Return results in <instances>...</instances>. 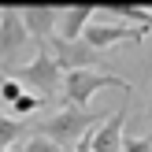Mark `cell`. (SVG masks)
Listing matches in <instances>:
<instances>
[{
    "label": "cell",
    "mask_w": 152,
    "mask_h": 152,
    "mask_svg": "<svg viewBox=\"0 0 152 152\" xmlns=\"http://www.w3.org/2000/svg\"><path fill=\"white\" fill-rule=\"evenodd\" d=\"M123 152H152V134H148V137H126L123 141Z\"/></svg>",
    "instance_id": "obj_14"
},
{
    "label": "cell",
    "mask_w": 152,
    "mask_h": 152,
    "mask_svg": "<svg viewBox=\"0 0 152 152\" xmlns=\"http://www.w3.org/2000/svg\"><path fill=\"white\" fill-rule=\"evenodd\" d=\"M22 134H26V123H22V119L0 115V152H11L15 145H19Z\"/></svg>",
    "instance_id": "obj_10"
},
{
    "label": "cell",
    "mask_w": 152,
    "mask_h": 152,
    "mask_svg": "<svg viewBox=\"0 0 152 152\" xmlns=\"http://www.w3.org/2000/svg\"><path fill=\"white\" fill-rule=\"evenodd\" d=\"M82 41H86L89 48L104 52V48H111V45H141L145 41V30L130 26V22H119V19H108V11H96L93 22L86 26V34H82Z\"/></svg>",
    "instance_id": "obj_4"
},
{
    "label": "cell",
    "mask_w": 152,
    "mask_h": 152,
    "mask_svg": "<svg viewBox=\"0 0 152 152\" xmlns=\"http://www.w3.org/2000/svg\"><path fill=\"white\" fill-rule=\"evenodd\" d=\"M93 7H67L59 11V22H56V41H82L86 26L93 22Z\"/></svg>",
    "instance_id": "obj_9"
},
{
    "label": "cell",
    "mask_w": 152,
    "mask_h": 152,
    "mask_svg": "<svg viewBox=\"0 0 152 152\" xmlns=\"http://www.w3.org/2000/svg\"><path fill=\"white\" fill-rule=\"evenodd\" d=\"M41 104H45L41 96H37V93H30V89H26V93L19 96V104H11V119H22V115H30V111H37Z\"/></svg>",
    "instance_id": "obj_12"
},
{
    "label": "cell",
    "mask_w": 152,
    "mask_h": 152,
    "mask_svg": "<svg viewBox=\"0 0 152 152\" xmlns=\"http://www.w3.org/2000/svg\"><path fill=\"white\" fill-rule=\"evenodd\" d=\"M22 22H26L30 41H37V52H48L52 41H56L59 11H56V7H26V11H22Z\"/></svg>",
    "instance_id": "obj_6"
},
{
    "label": "cell",
    "mask_w": 152,
    "mask_h": 152,
    "mask_svg": "<svg viewBox=\"0 0 152 152\" xmlns=\"http://www.w3.org/2000/svg\"><path fill=\"white\" fill-rule=\"evenodd\" d=\"M100 89H123L130 93V82L108 71H67L63 74V104L67 108H86Z\"/></svg>",
    "instance_id": "obj_2"
},
{
    "label": "cell",
    "mask_w": 152,
    "mask_h": 152,
    "mask_svg": "<svg viewBox=\"0 0 152 152\" xmlns=\"http://www.w3.org/2000/svg\"><path fill=\"white\" fill-rule=\"evenodd\" d=\"M22 93H26V89H22L11 74H0V96H4V104H19Z\"/></svg>",
    "instance_id": "obj_13"
},
{
    "label": "cell",
    "mask_w": 152,
    "mask_h": 152,
    "mask_svg": "<svg viewBox=\"0 0 152 152\" xmlns=\"http://www.w3.org/2000/svg\"><path fill=\"white\" fill-rule=\"evenodd\" d=\"M11 78L19 82L22 89L37 93L41 100L48 93H59V89H63V71H59V63L52 59V52H37L30 63H22L19 71H11Z\"/></svg>",
    "instance_id": "obj_3"
},
{
    "label": "cell",
    "mask_w": 152,
    "mask_h": 152,
    "mask_svg": "<svg viewBox=\"0 0 152 152\" xmlns=\"http://www.w3.org/2000/svg\"><path fill=\"white\" fill-rule=\"evenodd\" d=\"M126 108H119L115 115H108L93 134H89V145L93 152H123V141H126Z\"/></svg>",
    "instance_id": "obj_8"
},
{
    "label": "cell",
    "mask_w": 152,
    "mask_h": 152,
    "mask_svg": "<svg viewBox=\"0 0 152 152\" xmlns=\"http://www.w3.org/2000/svg\"><path fill=\"white\" fill-rule=\"evenodd\" d=\"M52 59L59 63V71H96V67H104V52L89 48L86 41H52Z\"/></svg>",
    "instance_id": "obj_5"
},
{
    "label": "cell",
    "mask_w": 152,
    "mask_h": 152,
    "mask_svg": "<svg viewBox=\"0 0 152 152\" xmlns=\"http://www.w3.org/2000/svg\"><path fill=\"white\" fill-rule=\"evenodd\" d=\"M11 152H63L56 145V141H48V137H41V134H26V137L19 141Z\"/></svg>",
    "instance_id": "obj_11"
},
{
    "label": "cell",
    "mask_w": 152,
    "mask_h": 152,
    "mask_svg": "<svg viewBox=\"0 0 152 152\" xmlns=\"http://www.w3.org/2000/svg\"><path fill=\"white\" fill-rule=\"evenodd\" d=\"M30 41L26 22H22L19 7H0V59H11L22 45Z\"/></svg>",
    "instance_id": "obj_7"
},
{
    "label": "cell",
    "mask_w": 152,
    "mask_h": 152,
    "mask_svg": "<svg viewBox=\"0 0 152 152\" xmlns=\"http://www.w3.org/2000/svg\"><path fill=\"white\" fill-rule=\"evenodd\" d=\"M100 123H104V119H100V115H93V111H86V108H67V104H63V108H59L52 119L37 123V130H34V134H41V137L56 141L63 152H67V148L74 152V148H78V141H86Z\"/></svg>",
    "instance_id": "obj_1"
},
{
    "label": "cell",
    "mask_w": 152,
    "mask_h": 152,
    "mask_svg": "<svg viewBox=\"0 0 152 152\" xmlns=\"http://www.w3.org/2000/svg\"><path fill=\"white\" fill-rule=\"evenodd\" d=\"M74 152H93V145H89V137H86V141H78V148H74Z\"/></svg>",
    "instance_id": "obj_15"
}]
</instances>
